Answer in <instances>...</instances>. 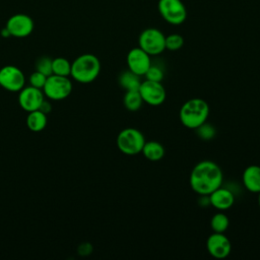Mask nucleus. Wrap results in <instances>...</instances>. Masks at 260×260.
<instances>
[{"instance_id":"f257e3e1","label":"nucleus","mask_w":260,"mask_h":260,"mask_svg":"<svg viewBox=\"0 0 260 260\" xmlns=\"http://www.w3.org/2000/svg\"><path fill=\"white\" fill-rule=\"evenodd\" d=\"M222 171L212 160H202L195 165L190 174V186L199 195H209L221 186Z\"/></svg>"},{"instance_id":"f03ea898","label":"nucleus","mask_w":260,"mask_h":260,"mask_svg":"<svg viewBox=\"0 0 260 260\" xmlns=\"http://www.w3.org/2000/svg\"><path fill=\"white\" fill-rule=\"evenodd\" d=\"M209 116L208 104L199 98H193L184 103L179 112V118L186 128L196 129L207 121Z\"/></svg>"},{"instance_id":"7ed1b4c3","label":"nucleus","mask_w":260,"mask_h":260,"mask_svg":"<svg viewBox=\"0 0 260 260\" xmlns=\"http://www.w3.org/2000/svg\"><path fill=\"white\" fill-rule=\"evenodd\" d=\"M101 62L93 54H82L71 63L70 75L79 83H90L100 74Z\"/></svg>"},{"instance_id":"20e7f679","label":"nucleus","mask_w":260,"mask_h":260,"mask_svg":"<svg viewBox=\"0 0 260 260\" xmlns=\"http://www.w3.org/2000/svg\"><path fill=\"white\" fill-rule=\"evenodd\" d=\"M145 143L144 135L136 128H125L117 136V146L126 155H136L141 152Z\"/></svg>"},{"instance_id":"39448f33","label":"nucleus","mask_w":260,"mask_h":260,"mask_svg":"<svg viewBox=\"0 0 260 260\" xmlns=\"http://www.w3.org/2000/svg\"><path fill=\"white\" fill-rule=\"evenodd\" d=\"M44 94L53 101H62L69 96L72 91V82L68 76L51 74L47 77L43 87Z\"/></svg>"},{"instance_id":"423d86ee","label":"nucleus","mask_w":260,"mask_h":260,"mask_svg":"<svg viewBox=\"0 0 260 260\" xmlns=\"http://www.w3.org/2000/svg\"><path fill=\"white\" fill-rule=\"evenodd\" d=\"M166 36L155 27L143 29L138 38V47L150 56H155L166 50Z\"/></svg>"},{"instance_id":"0eeeda50","label":"nucleus","mask_w":260,"mask_h":260,"mask_svg":"<svg viewBox=\"0 0 260 260\" xmlns=\"http://www.w3.org/2000/svg\"><path fill=\"white\" fill-rule=\"evenodd\" d=\"M157 9L160 16L170 24H182L187 17V9L182 0H158Z\"/></svg>"},{"instance_id":"6e6552de","label":"nucleus","mask_w":260,"mask_h":260,"mask_svg":"<svg viewBox=\"0 0 260 260\" xmlns=\"http://www.w3.org/2000/svg\"><path fill=\"white\" fill-rule=\"evenodd\" d=\"M25 76L16 66L6 65L0 69V85L12 92L20 91L24 87Z\"/></svg>"},{"instance_id":"1a4fd4ad","label":"nucleus","mask_w":260,"mask_h":260,"mask_svg":"<svg viewBox=\"0 0 260 260\" xmlns=\"http://www.w3.org/2000/svg\"><path fill=\"white\" fill-rule=\"evenodd\" d=\"M138 90L143 100V103L154 107L161 105L167 96L164 85L158 81L146 79L141 82Z\"/></svg>"},{"instance_id":"9d476101","label":"nucleus","mask_w":260,"mask_h":260,"mask_svg":"<svg viewBox=\"0 0 260 260\" xmlns=\"http://www.w3.org/2000/svg\"><path fill=\"white\" fill-rule=\"evenodd\" d=\"M5 27L9 31L10 37L25 38L32 32L35 23L27 14L16 13L8 18Z\"/></svg>"},{"instance_id":"9b49d317","label":"nucleus","mask_w":260,"mask_h":260,"mask_svg":"<svg viewBox=\"0 0 260 260\" xmlns=\"http://www.w3.org/2000/svg\"><path fill=\"white\" fill-rule=\"evenodd\" d=\"M126 62L128 65V69L139 76L144 75L149 66L151 65L150 55H148L140 47L132 48L128 52Z\"/></svg>"},{"instance_id":"f8f14e48","label":"nucleus","mask_w":260,"mask_h":260,"mask_svg":"<svg viewBox=\"0 0 260 260\" xmlns=\"http://www.w3.org/2000/svg\"><path fill=\"white\" fill-rule=\"evenodd\" d=\"M206 248L212 257L216 259H223L230 255L232 251V244L223 233L213 232L206 241Z\"/></svg>"},{"instance_id":"ddd939ff","label":"nucleus","mask_w":260,"mask_h":260,"mask_svg":"<svg viewBox=\"0 0 260 260\" xmlns=\"http://www.w3.org/2000/svg\"><path fill=\"white\" fill-rule=\"evenodd\" d=\"M44 100L45 94L43 89L34 87L31 85L23 87L18 94V104L21 109L26 112L39 110Z\"/></svg>"},{"instance_id":"4468645a","label":"nucleus","mask_w":260,"mask_h":260,"mask_svg":"<svg viewBox=\"0 0 260 260\" xmlns=\"http://www.w3.org/2000/svg\"><path fill=\"white\" fill-rule=\"evenodd\" d=\"M208 197L210 205L218 210L229 209L235 202L234 193L230 189L221 186L211 192Z\"/></svg>"},{"instance_id":"2eb2a0df","label":"nucleus","mask_w":260,"mask_h":260,"mask_svg":"<svg viewBox=\"0 0 260 260\" xmlns=\"http://www.w3.org/2000/svg\"><path fill=\"white\" fill-rule=\"evenodd\" d=\"M243 184L244 187L252 192L259 193L260 192V167L256 165L249 166L243 172Z\"/></svg>"},{"instance_id":"dca6fc26","label":"nucleus","mask_w":260,"mask_h":260,"mask_svg":"<svg viewBox=\"0 0 260 260\" xmlns=\"http://www.w3.org/2000/svg\"><path fill=\"white\" fill-rule=\"evenodd\" d=\"M48 118L45 113L40 110L28 112L26 117L27 128L32 132H41L47 126Z\"/></svg>"},{"instance_id":"f3484780","label":"nucleus","mask_w":260,"mask_h":260,"mask_svg":"<svg viewBox=\"0 0 260 260\" xmlns=\"http://www.w3.org/2000/svg\"><path fill=\"white\" fill-rule=\"evenodd\" d=\"M118 82L121 85V87L127 91V90H138L142 81L140 80L139 75L135 74L134 72L128 69L120 73Z\"/></svg>"},{"instance_id":"a211bd4d","label":"nucleus","mask_w":260,"mask_h":260,"mask_svg":"<svg viewBox=\"0 0 260 260\" xmlns=\"http://www.w3.org/2000/svg\"><path fill=\"white\" fill-rule=\"evenodd\" d=\"M141 152L147 159L151 161H156L161 159L165 155V148L157 141H145Z\"/></svg>"},{"instance_id":"6ab92c4d","label":"nucleus","mask_w":260,"mask_h":260,"mask_svg":"<svg viewBox=\"0 0 260 260\" xmlns=\"http://www.w3.org/2000/svg\"><path fill=\"white\" fill-rule=\"evenodd\" d=\"M123 104L128 111H138L143 104V100L139 93V90H127L123 98Z\"/></svg>"},{"instance_id":"aec40b11","label":"nucleus","mask_w":260,"mask_h":260,"mask_svg":"<svg viewBox=\"0 0 260 260\" xmlns=\"http://www.w3.org/2000/svg\"><path fill=\"white\" fill-rule=\"evenodd\" d=\"M52 72L60 76H69L71 73V63L63 57H57L52 60Z\"/></svg>"},{"instance_id":"412c9836","label":"nucleus","mask_w":260,"mask_h":260,"mask_svg":"<svg viewBox=\"0 0 260 260\" xmlns=\"http://www.w3.org/2000/svg\"><path fill=\"white\" fill-rule=\"evenodd\" d=\"M229 224V217L223 212L215 213L210 220V226L214 233H224L228 230Z\"/></svg>"},{"instance_id":"4be33fe9","label":"nucleus","mask_w":260,"mask_h":260,"mask_svg":"<svg viewBox=\"0 0 260 260\" xmlns=\"http://www.w3.org/2000/svg\"><path fill=\"white\" fill-rule=\"evenodd\" d=\"M165 45L169 51H178L184 45V38L179 34H171L166 37Z\"/></svg>"},{"instance_id":"5701e85b","label":"nucleus","mask_w":260,"mask_h":260,"mask_svg":"<svg viewBox=\"0 0 260 260\" xmlns=\"http://www.w3.org/2000/svg\"><path fill=\"white\" fill-rule=\"evenodd\" d=\"M196 131V134L203 140H210L214 137L215 135V128L207 123V122H204L203 124H201L200 126H198L196 129H194Z\"/></svg>"},{"instance_id":"b1692460","label":"nucleus","mask_w":260,"mask_h":260,"mask_svg":"<svg viewBox=\"0 0 260 260\" xmlns=\"http://www.w3.org/2000/svg\"><path fill=\"white\" fill-rule=\"evenodd\" d=\"M52 60L49 57H42L36 63V70L45 74L46 76H50L53 74L52 72Z\"/></svg>"},{"instance_id":"393cba45","label":"nucleus","mask_w":260,"mask_h":260,"mask_svg":"<svg viewBox=\"0 0 260 260\" xmlns=\"http://www.w3.org/2000/svg\"><path fill=\"white\" fill-rule=\"evenodd\" d=\"M144 76L146 77L147 80H152V81H158L160 82L164 78V71L160 67L156 65H150L147 71L145 72Z\"/></svg>"},{"instance_id":"a878e982","label":"nucleus","mask_w":260,"mask_h":260,"mask_svg":"<svg viewBox=\"0 0 260 260\" xmlns=\"http://www.w3.org/2000/svg\"><path fill=\"white\" fill-rule=\"evenodd\" d=\"M47 77L48 76H46L45 74L36 70L29 76V85H31L34 87H37V88H40V89H43V87L46 83Z\"/></svg>"},{"instance_id":"bb28decb","label":"nucleus","mask_w":260,"mask_h":260,"mask_svg":"<svg viewBox=\"0 0 260 260\" xmlns=\"http://www.w3.org/2000/svg\"><path fill=\"white\" fill-rule=\"evenodd\" d=\"M92 252V246L89 243H83L78 247V254L81 256H87Z\"/></svg>"},{"instance_id":"cd10ccee","label":"nucleus","mask_w":260,"mask_h":260,"mask_svg":"<svg viewBox=\"0 0 260 260\" xmlns=\"http://www.w3.org/2000/svg\"><path fill=\"white\" fill-rule=\"evenodd\" d=\"M40 111H42L43 113H45L46 115L47 114H49L50 112H51V110H52V107H51V104L49 103V102H47L46 100H44L43 101V103H42V105H41V107H40V109H39Z\"/></svg>"},{"instance_id":"c85d7f7f","label":"nucleus","mask_w":260,"mask_h":260,"mask_svg":"<svg viewBox=\"0 0 260 260\" xmlns=\"http://www.w3.org/2000/svg\"><path fill=\"white\" fill-rule=\"evenodd\" d=\"M1 36H2V37H4V38L10 37V34H9V31L7 30V28H6V27H4V28L1 30Z\"/></svg>"},{"instance_id":"c756f323","label":"nucleus","mask_w":260,"mask_h":260,"mask_svg":"<svg viewBox=\"0 0 260 260\" xmlns=\"http://www.w3.org/2000/svg\"><path fill=\"white\" fill-rule=\"evenodd\" d=\"M258 203H259V207H260V192H259V195H258Z\"/></svg>"}]
</instances>
